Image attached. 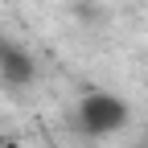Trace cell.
<instances>
[{
    "mask_svg": "<svg viewBox=\"0 0 148 148\" xmlns=\"http://www.w3.org/2000/svg\"><path fill=\"white\" fill-rule=\"evenodd\" d=\"M78 123L86 127L90 136H107V132H115V127L127 123V107H123V99L95 90V95L82 99V107H78Z\"/></svg>",
    "mask_w": 148,
    "mask_h": 148,
    "instance_id": "6da1fadb",
    "label": "cell"
},
{
    "mask_svg": "<svg viewBox=\"0 0 148 148\" xmlns=\"http://www.w3.org/2000/svg\"><path fill=\"white\" fill-rule=\"evenodd\" d=\"M0 74H4V82L25 86V82L33 78V62H29V53H21L16 45H0Z\"/></svg>",
    "mask_w": 148,
    "mask_h": 148,
    "instance_id": "7a4b0ae2",
    "label": "cell"
},
{
    "mask_svg": "<svg viewBox=\"0 0 148 148\" xmlns=\"http://www.w3.org/2000/svg\"><path fill=\"white\" fill-rule=\"evenodd\" d=\"M4 148H21V144H12V140H4Z\"/></svg>",
    "mask_w": 148,
    "mask_h": 148,
    "instance_id": "3957f363",
    "label": "cell"
},
{
    "mask_svg": "<svg viewBox=\"0 0 148 148\" xmlns=\"http://www.w3.org/2000/svg\"><path fill=\"white\" fill-rule=\"evenodd\" d=\"M0 148H4V136H0Z\"/></svg>",
    "mask_w": 148,
    "mask_h": 148,
    "instance_id": "277c9868",
    "label": "cell"
}]
</instances>
